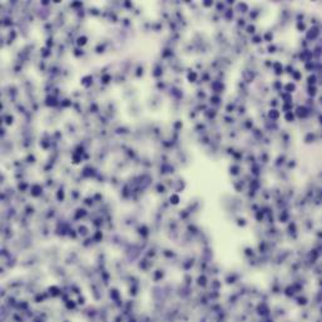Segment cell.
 Wrapping results in <instances>:
<instances>
[{"label":"cell","instance_id":"cell-11","mask_svg":"<svg viewBox=\"0 0 322 322\" xmlns=\"http://www.w3.org/2000/svg\"><path fill=\"white\" fill-rule=\"evenodd\" d=\"M315 68H316V64L313 61H308V63L304 64V69L308 72H315Z\"/></svg>","mask_w":322,"mask_h":322},{"label":"cell","instance_id":"cell-7","mask_svg":"<svg viewBox=\"0 0 322 322\" xmlns=\"http://www.w3.org/2000/svg\"><path fill=\"white\" fill-rule=\"evenodd\" d=\"M307 94H308L311 98L316 97V95H317V88H316V85H308V88H307Z\"/></svg>","mask_w":322,"mask_h":322},{"label":"cell","instance_id":"cell-1","mask_svg":"<svg viewBox=\"0 0 322 322\" xmlns=\"http://www.w3.org/2000/svg\"><path fill=\"white\" fill-rule=\"evenodd\" d=\"M318 36H320V28L318 26L313 25V26H311L306 30V39L307 40L313 41V40H316Z\"/></svg>","mask_w":322,"mask_h":322},{"label":"cell","instance_id":"cell-10","mask_svg":"<svg viewBox=\"0 0 322 322\" xmlns=\"http://www.w3.org/2000/svg\"><path fill=\"white\" fill-rule=\"evenodd\" d=\"M268 117L271 119H273V120H277L279 118V112L277 109H271V110H269V113H268Z\"/></svg>","mask_w":322,"mask_h":322},{"label":"cell","instance_id":"cell-4","mask_svg":"<svg viewBox=\"0 0 322 322\" xmlns=\"http://www.w3.org/2000/svg\"><path fill=\"white\" fill-rule=\"evenodd\" d=\"M296 89H297V85L295 84V82H290V83H287V84L285 85V90H286V93H288V94L295 93Z\"/></svg>","mask_w":322,"mask_h":322},{"label":"cell","instance_id":"cell-15","mask_svg":"<svg viewBox=\"0 0 322 322\" xmlns=\"http://www.w3.org/2000/svg\"><path fill=\"white\" fill-rule=\"evenodd\" d=\"M320 100H321V104H322V97H321V98H320Z\"/></svg>","mask_w":322,"mask_h":322},{"label":"cell","instance_id":"cell-12","mask_svg":"<svg viewBox=\"0 0 322 322\" xmlns=\"http://www.w3.org/2000/svg\"><path fill=\"white\" fill-rule=\"evenodd\" d=\"M312 53H313V57L320 58L321 55H322V45L316 47V48H315V50H312Z\"/></svg>","mask_w":322,"mask_h":322},{"label":"cell","instance_id":"cell-5","mask_svg":"<svg viewBox=\"0 0 322 322\" xmlns=\"http://www.w3.org/2000/svg\"><path fill=\"white\" fill-rule=\"evenodd\" d=\"M317 80H318V78H317L316 73H311L308 77H307V84L308 85H316Z\"/></svg>","mask_w":322,"mask_h":322},{"label":"cell","instance_id":"cell-13","mask_svg":"<svg viewBox=\"0 0 322 322\" xmlns=\"http://www.w3.org/2000/svg\"><path fill=\"white\" fill-rule=\"evenodd\" d=\"M297 29L300 30V32H304L306 33V24H304L303 22H297Z\"/></svg>","mask_w":322,"mask_h":322},{"label":"cell","instance_id":"cell-2","mask_svg":"<svg viewBox=\"0 0 322 322\" xmlns=\"http://www.w3.org/2000/svg\"><path fill=\"white\" fill-rule=\"evenodd\" d=\"M295 115L298 119H306L310 115V109L306 105H298L295 109Z\"/></svg>","mask_w":322,"mask_h":322},{"label":"cell","instance_id":"cell-8","mask_svg":"<svg viewBox=\"0 0 322 322\" xmlns=\"http://www.w3.org/2000/svg\"><path fill=\"white\" fill-rule=\"evenodd\" d=\"M291 77H292V79L295 82H298V80H301V79H302V72H300V70H293L292 73H291Z\"/></svg>","mask_w":322,"mask_h":322},{"label":"cell","instance_id":"cell-14","mask_svg":"<svg viewBox=\"0 0 322 322\" xmlns=\"http://www.w3.org/2000/svg\"><path fill=\"white\" fill-rule=\"evenodd\" d=\"M318 119H320V123L322 124V114H320V117H318Z\"/></svg>","mask_w":322,"mask_h":322},{"label":"cell","instance_id":"cell-6","mask_svg":"<svg viewBox=\"0 0 322 322\" xmlns=\"http://www.w3.org/2000/svg\"><path fill=\"white\" fill-rule=\"evenodd\" d=\"M283 118H285V120L287 123H293L296 120V115H295V112H287L285 113V115H283Z\"/></svg>","mask_w":322,"mask_h":322},{"label":"cell","instance_id":"cell-3","mask_svg":"<svg viewBox=\"0 0 322 322\" xmlns=\"http://www.w3.org/2000/svg\"><path fill=\"white\" fill-rule=\"evenodd\" d=\"M301 60H302V63H308V61H312V58H313V53L310 50H303L302 53H301Z\"/></svg>","mask_w":322,"mask_h":322},{"label":"cell","instance_id":"cell-9","mask_svg":"<svg viewBox=\"0 0 322 322\" xmlns=\"http://www.w3.org/2000/svg\"><path fill=\"white\" fill-rule=\"evenodd\" d=\"M316 140V134L315 133H307L306 134V137H304V142H306V143H313V142Z\"/></svg>","mask_w":322,"mask_h":322}]
</instances>
